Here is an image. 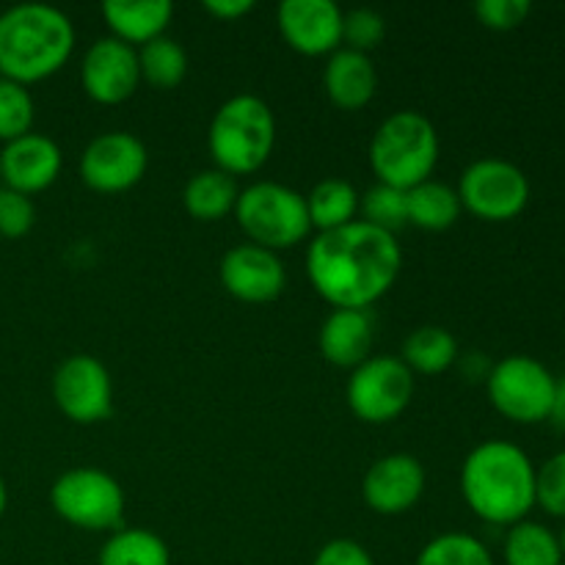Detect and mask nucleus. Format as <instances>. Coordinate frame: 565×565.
Returning <instances> with one entry per match:
<instances>
[{"label":"nucleus","mask_w":565,"mask_h":565,"mask_svg":"<svg viewBox=\"0 0 565 565\" xmlns=\"http://www.w3.org/2000/svg\"><path fill=\"white\" fill-rule=\"evenodd\" d=\"M359 213L364 215L362 221H367V224L395 235V230H401L403 224H408L406 191L379 182V185L370 188L364 196H359Z\"/></svg>","instance_id":"c85d7f7f"},{"label":"nucleus","mask_w":565,"mask_h":565,"mask_svg":"<svg viewBox=\"0 0 565 565\" xmlns=\"http://www.w3.org/2000/svg\"><path fill=\"white\" fill-rule=\"evenodd\" d=\"M461 207L483 221H511L527 207L530 180L519 166L500 158H480L463 169L458 182Z\"/></svg>","instance_id":"9d476101"},{"label":"nucleus","mask_w":565,"mask_h":565,"mask_svg":"<svg viewBox=\"0 0 565 565\" xmlns=\"http://www.w3.org/2000/svg\"><path fill=\"white\" fill-rule=\"evenodd\" d=\"M276 143V116L257 94H235L215 110L207 147L215 169L226 174H252L270 158Z\"/></svg>","instance_id":"20e7f679"},{"label":"nucleus","mask_w":565,"mask_h":565,"mask_svg":"<svg viewBox=\"0 0 565 565\" xmlns=\"http://www.w3.org/2000/svg\"><path fill=\"white\" fill-rule=\"evenodd\" d=\"M97 565H171V552L152 530L119 527L99 550Z\"/></svg>","instance_id":"393cba45"},{"label":"nucleus","mask_w":565,"mask_h":565,"mask_svg":"<svg viewBox=\"0 0 565 565\" xmlns=\"http://www.w3.org/2000/svg\"><path fill=\"white\" fill-rule=\"evenodd\" d=\"M406 207H408V224L419 226L428 232H445L461 215V199H458L456 188L439 180H425L419 185L406 191Z\"/></svg>","instance_id":"4be33fe9"},{"label":"nucleus","mask_w":565,"mask_h":565,"mask_svg":"<svg viewBox=\"0 0 565 565\" xmlns=\"http://www.w3.org/2000/svg\"><path fill=\"white\" fill-rule=\"evenodd\" d=\"M83 88L103 105L125 103L141 83L138 50L116 36H103L86 50L81 66Z\"/></svg>","instance_id":"ddd939ff"},{"label":"nucleus","mask_w":565,"mask_h":565,"mask_svg":"<svg viewBox=\"0 0 565 565\" xmlns=\"http://www.w3.org/2000/svg\"><path fill=\"white\" fill-rule=\"evenodd\" d=\"M557 379L530 356H508L489 373V401L502 417L519 425L550 419Z\"/></svg>","instance_id":"6e6552de"},{"label":"nucleus","mask_w":565,"mask_h":565,"mask_svg":"<svg viewBox=\"0 0 565 565\" xmlns=\"http://www.w3.org/2000/svg\"><path fill=\"white\" fill-rule=\"evenodd\" d=\"M557 544H561V552H563V561H565V527H563V533L557 535Z\"/></svg>","instance_id":"58836bf2"},{"label":"nucleus","mask_w":565,"mask_h":565,"mask_svg":"<svg viewBox=\"0 0 565 565\" xmlns=\"http://www.w3.org/2000/svg\"><path fill=\"white\" fill-rule=\"evenodd\" d=\"M237 182L235 177L221 169H202L185 182L182 188V204L188 215L199 221H218L235 210L237 202Z\"/></svg>","instance_id":"412c9836"},{"label":"nucleus","mask_w":565,"mask_h":565,"mask_svg":"<svg viewBox=\"0 0 565 565\" xmlns=\"http://www.w3.org/2000/svg\"><path fill=\"white\" fill-rule=\"evenodd\" d=\"M436 163H439V132L434 121L419 110H395L373 132L370 166L384 185L408 191L430 180Z\"/></svg>","instance_id":"39448f33"},{"label":"nucleus","mask_w":565,"mask_h":565,"mask_svg":"<svg viewBox=\"0 0 565 565\" xmlns=\"http://www.w3.org/2000/svg\"><path fill=\"white\" fill-rule=\"evenodd\" d=\"M204 9L218 20H241L254 9V0H204Z\"/></svg>","instance_id":"c9c22d12"},{"label":"nucleus","mask_w":565,"mask_h":565,"mask_svg":"<svg viewBox=\"0 0 565 565\" xmlns=\"http://www.w3.org/2000/svg\"><path fill=\"white\" fill-rule=\"evenodd\" d=\"M6 502H9V494H6V483L3 478H0V516L6 513Z\"/></svg>","instance_id":"4c0bfd02"},{"label":"nucleus","mask_w":565,"mask_h":565,"mask_svg":"<svg viewBox=\"0 0 565 565\" xmlns=\"http://www.w3.org/2000/svg\"><path fill=\"white\" fill-rule=\"evenodd\" d=\"M351 412L362 423L384 425L401 417L414 397V373L395 356H370L351 370L345 386Z\"/></svg>","instance_id":"1a4fd4ad"},{"label":"nucleus","mask_w":565,"mask_h":565,"mask_svg":"<svg viewBox=\"0 0 565 565\" xmlns=\"http://www.w3.org/2000/svg\"><path fill=\"white\" fill-rule=\"evenodd\" d=\"M403 364L412 373L439 375L458 359V342L445 326H419L403 342Z\"/></svg>","instance_id":"b1692460"},{"label":"nucleus","mask_w":565,"mask_h":565,"mask_svg":"<svg viewBox=\"0 0 565 565\" xmlns=\"http://www.w3.org/2000/svg\"><path fill=\"white\" fill-rule=\"evenodd\" d=\"M149 152L132 132L110 130L92 138L81 154V177L99 193H119L138 185L147 174Z\"/></svg>","instance_id":"f8f14e48"},{"label":"nucleus","mask_w":565,"mask_h":565,"mask_svg":"<svg viewBox=\"0 0 565 565\" xmlns=\"http://www.w3.org/2000/svg\"><path fill=\"white\" fill-rule=\"evenodd\" d=\"M50 505L64 522L81 530H119L125 516V491L114 475L94 467H77L55 478Z\"/></svg>","instance_id":"0eeeda50"},{"label":"nucleus","mask_w":565,"mask_h":565,"mask_svg":"<svg viewBox=\"0 0 565 565\" xmlns=\"http://www.w3.org/2000/svg\"><path fill=\"white\" fill-rule=\"evenodd\" d=\"M461 494L469 511L489 524L524 522L535 505V467L513 441L489 439L461 467Z\"/></svg>","instance_id":"f03ea898"},{"label":"nucleus","mask_w":565,"mask_h":565,"mask_svg":"<svg viewBox=\"0 0 565 565\" xmlns=\"http://www.w3.org/2000/svg\"><path fill=\"white\" fill-rule=\"evenodd\" d=\"M342 17L334 0H285L276 9L281 36L303 55H326L342 47Z\"/></svg>","instance_id":"dca6fc26"},{"label":"nucleus","mask_w":565,"mask_h":565,"mask_svg":"<svg viewBox=\"0 0 565 565\" xmlns=\"http://www.w3.org/2000/svg\"><path fill=\"white\" fill-rule=\"evenodd\" d=\"M221 281L226 292L248 303H265L281 296L287 270L279 254L257 243H237L221 257Z\"/></svg>","instance_id":"2eb2a0df"},{"label":"nucleus","mask_w":565,"mask_h":565,"mask_svg":"<svg viewBox=\"0 0 565 565\" xmlns=\"http://www.w3.org/2000/svg\"><path fill=\"white\" fill-rule=\"evenodd\" d=\"M323 88L334 105L345 110H359L375 97L379 70L367 53L340 47L329 55L323 70Z\"/></svg>","instance_id":"6ab92c4d"},{"label":"nucleus","mask_w":565,"mask_h":565,"mask_svg":"<svg viewBox=\"0 0 565 565\" xmlns=\"http://www.w3.org/2000/svg\"><path fill=\"white\" fill-rule=\"evenodd\" d=\"M505 565H563V552L557 535L539 522L511 524L505 535Z\"/></svg>","instance_id":"a878e982"},{"label":"nucleus","mask_w":565,"mask_h":565,"mask_svg":"<svg viewBox=\"0 0 565 565\" xmlns=\"http://www.w3.org/2000/svg\"><path fill=\"white\" fill-rule=\"evenodd\" d=\"M103 17L116 39L141 47L149 39L163 36L174 6L169 0H108L103 3Z\"/></svg>","instance_id":"aec40b11"},{"label":"nucleus","mask_w":565,"mask_h":565,"mask_svg":"<svg viewBox=\"0 0 565 565\" xmlns=\"http://www.w3.org/2000/svg\"><path fill=\"white\" fill-rule=\"evenodd\" d=\"M64 166L61 147L42 132H25L0 152V180L20 193H36L53 185Z\"/></svg>","instance_id":"f3484780"},{"label":"nucleus","mask_w":565,"mask_h":565,"mask_svg":"<svg viewBox=\"0 0 565 565\" xmlns=\"http://www.w3.org/2000/svg\"><path fill=\"white\" fill-rule=\"evenodd\" d=\"M53 401L72 423H103L114 412V384L108 367L88 353L64 359L53 373Z\"/></svg>","instance_id":"9b49d317"},{"label":"nucleus","mask_w":565,"mask_h":565,"mask_svg":"<svg viewBox=\"0 0 565 565\" xmlns=\"http://www.w3.org/2000/svg\"><path fill=\"white\" fill-rule=\"evenodd\" d=\"M563 565H565V563H563Z\"/></svg>","instance_id":"ea45409f"},{"label":"nucleus","mask_w":565,"mask_h":565,"mask_svg":"<svg viewBox=\"0 0 565 565\" xmlns=\"http://www.w3.org/2000/svg\"><path fill=\"white\" fill-rule=\"evenodd\" d=\"M318 348L337 367H359L373 348V318L367 309H334L318 331Z\"/></svg>","instance_id":"a211bd4d"},{"label":"nucleus","mask_w":565,"mask_h":565,"mask_svg":"<svg viewBox=\"0 0 565 565\" xmlns=\"http://www.w3.org/2000/svg\"><path fill=\"white\" fill-rule=\"evenodd\" d=\"M386 36V20L375 9L359 6L342 17V47L367 53L379 47Z\"/></svg>","instance_id":"7c9ffc66"},{"label":"nucleus","mask_w":565,"mask_h":565,"mask_svg":"<svg viewBox=\"0 0 565 565\" xmlns=\"http://www.w3.org/2000/svg\"><path fill=\"white\" fill-rule=\"evenodd\" d=\"M138 70L141 81L152 83L154 88H174L188 75V53L177 39L163 33L138 47Z\"/></svg>","instance_id":"bb28decb"},{"label":"nucleus","mask_w":565,"mask_h":565,"mask_svg":"<svg viewBox=\"0 0 565 565\" xmlns=\"http://www.w3.org/2000/svg\"><path fill=\"white\" fill-rule=\"evenodd\" d=\"M414 565H494V557L475 535L441 533L423 546Z\"/></svg>","instance_id":"cd10ccee"},{"label":"nucleus","mask_w":565,"mask_h":565,"mask_svg":"<svg viewBox=\"0 0 565 565\" xmlns=\"http://www.w3.org/2000/svg\"><path fill=\"white\" fill-rule=\"evenodd\" d=\"M75 50V25L50 3H20L0 14V77L36 83L58 72Z\"/></svg>","instance_id":"7ed1b4c3"},{"label":"nucleus","mask_w":565,"mask_h":565,"mask_svg":"<svg viewBox=\"0 0 565 565\" xmlns=\"http://www.w3.org/2000/svg\"><path fill=\"white\" fill-rule=\"evenodd\" d=\"M533 11L530 0H478L475 14L491 31H513L522 25Z\"/></svg>","instance_id":"72a5a7b5"},{"label":"nucleus","mask_w":565,"mask_h":565,"mask_svg":"<svg viewBox=\"0 0 565 565\" xmlns=\"http://www.w3.org/2000/svg\"><path fill=\"white\" fill-rule=\"evenodd\" d=\"M425 491V469L408 452H390L370 463L362 480V497L370 511L381 516H401L412 511Z\"/></svg>","instance_id":"4468645a"},{"label":"nucleus","mask_w":565,"mask_h":565,"mask_svg":"<svg viewBox=\"0 0 565 565\" xmlns=\"http://www.w3.org/2000/svg\"><path fill=\"white\" fill-rule=\"evenodd\" d=\"M307 213L309 224L318 232L340 230V226L351 224L359 213L356 188L342 177H326L307 193Z\"/></svg>","instance_id":"5701e85b"},{"label":"nucleus","mask_w":565,"mask_h":565,"mask_svg":"<svg viewBox=\"0 0 565 565\" xmlns=\"http://www.w3.org/2000/svg\"><path fill=\"white\" fill-rule=\"evenodd\" d=\"M235 215L252 243L270 248V252L298 246L312 230L307 196L298 193L296 188L274 180H259L243 188L237 193Z\"/></svg>","instance_id":"423d86ee"},{"label":"nucleus","mask_w":565,"mask_h":565,"mask_svg":"<svg viewBox=\"0 0 565 565\" xmlns=\"http://www.w3.org/2000/svg\"><path fill=\"white\" fill-rule=\"evenodd\" d=\"M36 221V207H33L28 193L14 191V188H0V235L22 237L33 230Z\"/></svg>","instance_id":"473e14b6"},{"label":"nucleus","mask_w":565,"mask_h":565,"mask_svg":"<svg viewBox=\"0 0 565 565\" xmlns=\"http://www.w3.org/2000/svg\"><path fill=\"white\" fill-rule=\"evenodd\" d=\"M535 502L550 516L565 519V450L535 469Z\"/></svg>","instance_id":"2f4dec72"},{"label":"nucleus","mask_w":565,"mask_h":565,"mask_svg":"<svg viewBox=\"0 0 565 565\" xmlns=\"http://www.w3.org/2000/svg\"><path fill=\"white\" fill-rule=\"evenodd\" d=\"M552 423L557 425V428L565 430V375L561 381H557V390H555V406H552V414H550Z\"/></svg>","instance_id":"e433bc0d"},{"label":"nucleus","mask_w":565,"mask_h":565,"mask_svg":"<svg viewBox=\"0 0 565 565\" xmlns=\"http://www.w3.org/2000/svg\"><path fill=\"white\" fill-rule=\"evenodd\" d=\"M33 127V97L22 83L0 77V141H14Z\"/></svg>","instance_id":"c756f323"},{"label":"nucleus","mask_w":565,"mask_h":565,"mask_svg":"<svg viewBox=\"0 0 565 565\" xmlns=\"http://www.w3.org/2000/svg\"><path fill=\"white\" fill-rule=\"evenodd\" d=\"M312 565H375V561L359 541L334 539L320 546Z\"/></svg>","instance_id":"f704fd0d"},{"label":"nucleus","mask_w":565,"mask_h":565,"mask_svg":"<svg viewBox=\"0 0 565 565\" xmlns=\"http://www.w3.org/2000/svg\"><path fill=\"white\" fill-rule=\"evenodd\" d=\"M403 268L401 243L367 221L318 232L307 248V274L334 309H367L392 290Z\"/></svg>","instance_id":"f257e3e1"}]
</instances>
